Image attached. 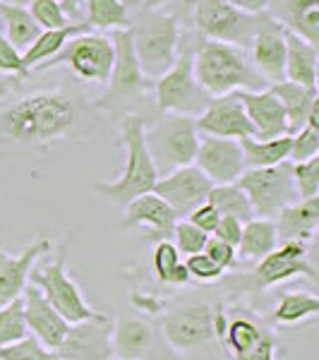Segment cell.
Instances as JSON below:
<instances>
[{
  "label": "cell",
  "mask_w": 319,
  "mask_h": 360,
  "mask_svg": "<svg viewBox=\"0 0 319 360\" xmlns=\"http://www.w3.org/2000/svg\"><path fill=\"white\" fill-rule=\"evenodd\" d=\"M168 3H171V0H139V8L142 10H159Z\"/></svg>",
  "instance_id": "f5cc1de1"
},
{
  "label": "cell",
  "mask_w": 319,
  "mask_h": 360,
  "mask_svg": "<svg viewBox=\"0 0 319 360\" xmlns=\"http://www.w3.org/2000/svg\"><path fill=\"white\" fill-rule=\"evenodd\" d=\"M195 39L197 34L193 29H181V39H178V53L173 65L164 75L154 79V103L156 111L161 113H185L197 115L209 103L211 94H207L200 86L193 70L195 58Z\"/></svg>",
  "instance_id": "5b68a950"
},
{
  "label": "cell",
  "mask_w": 319,
  "mask_h": 360,
  "mask_svg": "<svg viewBox=\"0 0 319 360\" xmlns=\"http://www.w3.org/2000/svg\"><path fill=\"white\" fill-rule=\"evenodd\" d=\"M22 305H25L27 329L32 332V336H37L48 351H56L60 341L65 339L70 322L46 300V295L34 283H27L22 291Z\"/></svg>",
  "instance_id": "d6986e66"
},
{
  "label": "cell",
  "mask_w": 319,
  "mask_h": 360,
  "mask_svg": "<svg viewBox=\"0 0 319 360\" xmlns=\"http://www.w3.org/2000/svg\"><path fill=\"white\" fill-rule=\"evenodd\" d=\"M207 202L216 207L219 214H228V217H235V219H240L242 224L250 221L252 217H257V214H254V209H252V205H250V200H247V195L242 193V190L237 188L235 183L211 185V190H209V195H207Z\"/></svg>",
  "instance_id": "d6a6232c"
},
{
  "label": "cell",
  "mask_w": 319,
  "mask_h": 360,
  "mask_svg": "<svg viewBox=\"0 0 319 360\" xmlns=\"http://www.w3.org/2000/svg\"><path fill=\"white\" fill-rule=\"evenodd\" d=\"M237 96L242 101V108L247 113V120L252 125V137L269 139L288 132L286 111H283L281 101L271 89H237Z\"/></svg>",
  "instance_id": "44dd1931"
},
{
  "label": "cell",
  "mask_w": 319,
  "mask_h": 360,
  "mask_svg": "<svg viewBox=\"0 0 319 360\" xmlns=\"http://www.w3.org/2000/svg\"><path fill=\"white\" fill-rule=\"evenodd\" d=\"M178 264H181V252H178V248L173 245L168 238L156 240L154 255H152V266H154L156 278L168 286V281H171V276H173V271H176Z\"/></svg>",
  "instance_id": "f35d334b"
},
{
  "label": "cell",
  "mask_w": 319,
  "mask_h": 360,
  "mask_svg": "<svg viewBox=\"0 0 319 360\" xmlns=\"http://www.w3.org/2000/svg\"><path fill=\"white\" fill-rule=\"evenodd\" d=\"M193 70L200 86L211 96L237 89H266V79L252 68L247 49L204 39L200 34L195 39Z\"/></svg>",
  "instance_id": "7a4b0ae2"
},
{
  "label": "cell",
  "mask_w": 319,
  "mask_h": 360,
  "mask_svg": "<svg viewBox=\"0 0 319 360\" xmlns=\"http://www.w3.org/2000/svg\"><path fill=\"white\" fill-rule=\"evenodd\" d=\"M113 341V358L120 360H137L147 358L154 348V329L137 315H120L111 332Z\"/></svg>",
  "instance_id": "d4e9b609"
},
{
  "label": "cell",
  "mask_w": 319,
  "mask_h": 360,
  "mask_svg": "<svg viewBox=\"0 0 319 360\" xmlns=\"http://www.w3.org/2000/svg\"><path fill=\"white\" fill-rule=\"evenodd\" d=\"M278 245L276 226L271 217H252L250 221L242 224V236L240 243L235 245L237 259H245V262H257L262 259L266 252H271Z\"/></svg>",
  "instance_id": "83f0119b"
},
{
  "label": "cell",
  "mask_w": 319,
  "mask_h": 360,
  "mask_svg": "<svg viewBox=\"0 0 319 360\" xmlns=\"http://www.w3.org/2000/svg\"><path fill=\"white\" fill-rule=\"evenodd\" d=\"M269 15L307 44H319V0H269Z\"/></svg>",
  "instance_id": "603a6c76"
},
{
  "label": "cell",
  "mask_w": 319,
  "mask_h": 360,
  "mask_svg": "<svg viewBox=\"0 0 319 360\" xmlns=\"http://www.w3.org/2000/svg\"><path fill=\"white\" fill-rule=\"evenodd\" d=\"M89 25L86 22H72V25H65V27H58V29H41L39 37L34 39L32 44L22 51V63L25 68L32 72L37 65H41L44 60L53 58L58 51L65 46V41L74 34H82V32H89Z\"/></svg>",
  "instance_id": "4316f807"
},
{
  "label": "cell",
  "mask_w": 319,
  "mask_h": 360,
  "mask_svg": "<svg viewBox=\"0 0 319 360\" xmlns=\"http://www.w3.org/2000/svg\"><path fill=\"white\" fill-rule=\"evenodd\" d=\"M132 49L137 63L149 79H156L173 65L181 39V20L164 10H139L137 20L130 22Z\"/></svg>",
  "instance_id": "8992f818"
},
{
  "label": "cell",
  "mask_w": 319,
  "mask_h": 360,
  "mask_svg": "<svg viewBox=\"0 0 319 360\" xmlns=\"http://www.w3.org/2000/svg\"><path fill=\"white\" fill-rule=\"evenodd\" d=\"M190 281V274H188V266H185V262H181L176 266V271H173L171 281H168V286H185V283Z\"/></svg>",
  "instance_id": "f907efd6"
},
{
  "label": "cell",
  "mask_w": 319,
  "mask_h": 360,
  "mask_svg": "<svg viewBox=\"0 0 319 360\" xmlns=\"http://www.w3.org/2000/svg\"><path fill=\"white\" fill-rule=\"evenodd\" d=\"M264 332L254 319L250 317H233L230 322H226L223 332V346L230 351L233 358H245V353L254 346V341L259 339Z\"/></svg>",
  "instance_id": "836d02e7"
},
{
  "label": "cell",
  "mask_w": 319,
  "mask_h": 360,
  "mask_svg": "<svg viewBox=\"0 0 319 360\" xmlns=\"http://www.w3.org/2000/svg\"><path fill=\"white\" fill-rule=\"evenodd\" d=\"M185 266H188L190 278H197V281H202V283L219 281V278L223 276V269L216 262H214L211 257H209L204 250L188 255V259H185Z\"/></svg>",
  "instance_id": "b9f144b4"
},
{
  "label": "cell",
  "mask_w": 319,
  "mask_h": 360,
  "mask_svg": "<svg viewBox=\"0 0 319 360\" xmlns=\"http://www.w3.org/2000/svg\"><path fill=\"white\" fill-rule=\"evenodd\" d=\"M123 3H127V5H130V3H132V0H123Z\"/></svg>",
  "instance_id": "11a10c76"
},
{
  "label": "cell",
  "mask_w": 319,
  "mask_h": 360,
  "mask_svg": "<svg viewBox=\"0 0 319 360\" xmlns=\"http://www.w3.org/2000/svg\"><path fill=\"white\" fill-rule=\"evenodd\" d=\"M176 221L178 214L173 212V207L154 190H149V193H142L127 202L120 226L123 229H147L154 240H161L173 233Z\"/></svg>",
  "instance_id": "ffe728a7"
},
{
  "label": "cell",
  "mask_w": 319,
  "mask_h": 360,
  "mask_svg": "<svg viewBox=\"0 0 319 360\" xmlns=\"http://www.w3.org/2000/svg\"><path fill=\"white\" fill-rule=\"evenodd\" d=\"M204 252L219 266H221L223 271L235 269V266H237V250H235V245H230V243H226V240H221V238H216V236H209L207 238Z\"/></svg>",
  "instance_id": "ee69618b"
},
{
  "label": "cell",
  "mask_w": 319,
  "mask_h": 360,
  "mask_svg": "<svg viewBox=\"0 0 319 360\" xmlns=\"http://www.w3.org/2000/svg\"><path fill=\"white\" fill-rule=\"evenodd\" d=\"M197 130L204 135L216 137H252V125L247 120V113L242 108V101L237 91L211 96L209 103L195 115Z\"/></svg>",
  "instance_id": "ac0fdd59"
},
{
  "label": "cell",
  "mask_w": 319,
  "mask_h": 360,
  "mask_svg": "<svg viewBox=\"0 0 319 360\" xmlns=\"http://www.w3.org/2000/svg\"><path fill=\"white\" fill-rule=\"evenodd\" d=\"M211 180L200 171L195 164L178 166L168 171L164 178H156L154 193L164 197L178 217H188L190 212L207 202V195L211 190Z\"/></svg>",
  "instance_id": "2e32d148"
},
{
  "label": "cell",
  "mask_w": 319,
  "mask_h": 360,
  "mask_svg": "<svg viewBox=\"0 0 319 360\" xmlns=\"http://www.w3.org/2000/svg\"><path fill=\"white\" fill-rule=\"evenodd\" d=\"M257 262V269L252 271L254 288H271L293 276H307L310 281H317L315 266L307 262L305 240H281Z\"/></svg>",
  "instance_id": "5bb4252c"
},
{
  "label": "cell",
  "mask_w": 319,
  "mask_h": 360,
  "mask_svg": "<svg viewBox=\"0 0 319 360\" xmlns=\"http://www.w3.org/2000/svg\"><path fill=\"white\" fill-rule=\"evenodd\" d=\"M252 68L266 79V84H276L286 79V29L266 13L264 22L254 32L247 46Z\"/></svg>",
  "instance_id": "e0dca14e"
},
{
  "label": "cell",
  "mask_w": 319,
  "mask_h": 360,
  "mask_svg": "<svg viewBox=\"0 0 319 360\" xmlns=\"http://www.w3.org/2000/svg\"><path fill=\"white\" fill-rule=\"evenodd\" d=\"M293 185L298 200L319 195V154L307 161H293Z\"/></svg>",
  "instance_id": "8d00e7d4"
},
{
  "label": "cell",
  "mask_w": 319,
  "mask_h": 360,
  "mask_svg": "<svg viewBox=\"0 0 319 360\" xmlns=\"http://www.w3.org/2000/svg\"><path fill=\"white\" fill-rule=\"evenodd\" d=\"M60 5L67 17H79V13H82V8H79L82 0H60Z\"/></svg>",
  "instance_id": "816d5d0a"
},
{
  "label": "cell",
  "mask_w": 319,
  "mask_h": 360,
  "mask_svg": "<svg viewBox=\"0 0 319 360\" xmlns=\"http://www.w3.org/2000/svg\"><path fill=\"white\" fill-rule=\"evenodd\" d=\"M228 3L240 10H247V13H264L269 0H228Z\"/></svg>",
  "instance_id": "681fc988"
},
{
  "label": "cell",
  "mask_w": 319,
  "mask_h": 360,
  "mask_svg": "<svg viewBox=\"0 0 319 360\" xmlns=\"http://www.w3.org/2000/svg\"><path fill=\"white\" fill-rule=\"evenodd\" d=\"M188 219L197 226V229H202L204 233L211 236L214 229H216V224H219V219H221V214H219V209L214 205L202 202V205H197L193 212L188 214Z\"/></svg>",
  "instance_id": "f6af8a7d"
},
{
  "label": "cell",
  "mask_w": 319,
  "mask_h": 360,
  "mask_svg": "<svg viewBox=\"0 0 319 360\" xmlns=\"http://www.w3.org/2000/svg\"><path fill=\"white\" fill-rule=\"evenodd\" d=\"M274 358H276V341H274V336L264 332L254 341V346L245 353L242 360H274Z\"/></svg>",
  "instance_id": "7dc6e473"
},
{
  "label": "cell",
  "mask_w": 319,
  "mask_h": 360,
  "mask_svg": "<svg viewBox=\"0 0 319 360\" xmlns=\"http://www.w3.org/2000/svg\"><path fill=\"white\" fill-rule=\"evenodd\" d=\"M113 58H115V49H113L111 37L82 32V34L70 37L65 46H63L53 58L44 60L41 65H37L34 70L65 68L72 77L79 79V82L106 84L108 75H111V68H113Z\"/></svg>",
  "instance_id": "ba28073f"
},
{
  "label": "cell",
  "mask_w": 319,
  "mask_h": 360,
  "mask_svg": "<svg viewBox=\"0 0 319 360\" xmlns=\"http://www.w3.org/2000/svg\"><path fill=\"white\" fill-rule=\"evenodd\" d=\"M27 10L41 29H58L70 25V17L63 10L60 0H29Z\"/></svg>",
  "instance_id": "74e56055"
},
{
  "label": "cell",
  "mask_w": 319,
  "mask_h": 360,
  "mask_svg": "<svg viewBox=\"0 0 319 360\" xmlns=\"http://www.w3.org/2000/svg\"><path fill=\"white\" fill-rule=\"evenodd\" d=\"M286 79L317 86V46L286 29Z\"/></svg>",
  "instance_id": "f1b7e54d"
},
{
  "label": "cell",
  "mask_w": 319,
  "mask_h": 360,
  "mask_svg": "<svg viewBox=\"0 0 319 360\" xmlns=\"http://www.w3.org/2000/svg\"><path fill=\"white\" fill-rule=\"evenodd\" d=\"M113 322L106 312L72 322L65 339L56 348V356L63 360H111L113 358Z\"/></svg>",
  "instance_id": "4fadbf2b"
},
{
  "label": "cell",
  "mask_w": 319,
  "mask_h": 360,
  "mask_svg": "<svg viewBox=\"0 0 319 360\" xmlns=\"http://www.w3.org/2000/svg\"><path fill=\"white\" fill-rule=\"evenodd\" d=\"M319 224V200L317 197H305L295 200L291 205L281 207L276 212V236L281 240H305L310 243L317 233Z\"/></svg>",
  "instance_id": "cb8c5ba5"
},
{
  "label": "cell",
  "mask_w": 319,
  "mask_h": 360,
  "mask_svg": "<svg viewBox=\"0 0 319 360\" xmlns=\"http://www.w3.org/2000/svg\"><path fill=\"white\" fill-rule=\"evenodd\" d=\"M269 89L278 96L283 111H286L288 132H291V135L298 132L300 127L305 125L312 103L317 101V86H305V84L291 82V79H281V82H276V84H269Z\"/></svg>",
  "instance_id": "484cf974"
},
{
  "label": "cell",
  "mask_w": 319,
  "mask_h": 360,
  "mask_svg": "<svg viewBox=\"0 0 319 360\" xmlns=\"http://www.w3.org/2000/svg\"><path fill=\"white\" fill-rule=\"evenodd\" d=\"M8 77L0 86V156L48 152L63 142H82L98 130L101 113L74 84H22Z\"/></svg>",
  "instance_id": "6da1fadb"
},
{
  "label": "cell",
  "mask_w": 319,
  "mask_h": 360,
  "mask_svg": "<svg viewBox=\"0 0 319 360\" xmlns=\"http://www.w3.org/2000/svg\"><path fill=\"white\" fill-rule=\"evenodd\" d=\"M56 351H48L37 336H22L13 344L0 346V360H56Z\"/></svg>",
  "instance_id": "d590c367"
},
{
  "label": "cell",
  "mask_w": 319,
  "mask_h": 360,
  "mask_svg": "<svg viewBox=\"0 0 319 360\" xmlns=\"http://www.w3.org/2000/svg\"><path fill=\"white\" fill-rule=\"evenodd\" d=\"M173 3V15L178 17V20H185L190 22V15H193V8L200 0H171Z\"/></svg>",
  "instance_id": "c3c4849f"
},
{
  "label": "cell",
  "mask_w": 319,
  "mask_h": 360,
  "mask_svg": "<svg viewBox=\"0 0 319 360\" xmlns=\"http://www.w3.org/2000/svg\"><path fill=\"white\" fill-rule=\"evenodd\" d=\"M193 164L200 168L214 185L219 183H235L237 176L245 171L240 142L233 137H216L200 132L197 154Z\"/></svg>",
  "instance_id": "9a60e30c"
},
{
  "label": "cell",
  "mask_w": 319,
  "mask_h": 360,
  "mask_svg": "<svg viewBox=\"0 0 319 360\" xmlns=\"http://www.w3.org/2000/svg\"><path fill=\"white\" fill-rule=\"evenodd\" d=\"M82 5L91 29H125L132 22L123 0H82Z\"/></svg>",
  "instance_id": "1f68e13d"
},
{
  "label": "cell",
  "mask_w": 319,
  "mask_h": 360,
  "mask_svg": "<svg viewBox=\"0 0 319 360\" xmlns=\"http://www.w3.org/2000/svg\"><path fill=\"white\" fill-rule=\"evenodd\" d=\"M264 17L266 10L247 13V10L230 5L228 0H200L190 15V27L204 39L247 49Z\"/></svg>",
  "instance_id": "9c48e42d"
},
{
  "label": "cell",
  "mask_w": 319,
  "mask_h": 360,
  "mask_svg": "<svg viewBox=\"0 0 319 360\" xmlns=\"http://www.w3.org/2000/svg\"><path fill=\"white\" fill-rule=\"evenodd\" d=\"M74 233H77V229L67 231L65 238L58 243L53 257H51L48 262H44L39 269L29 271V283H34V286L46 295V300H48L70 324L98 312L96 307H91L86 303L82 288H79L77 281L67 274V257H70V248H72Z\"/></svg>",
  "instance_id": "52a82bcc"
},
{
  "label": "cell",
  "mask_w": 319,
  "mask_h": 360,
  "mask_svg": "<svg viewBox=\"0 0 319 360\" xmlns=\"http://www.w3.org/2000/svg\"><path fill=\"white\" fill-rule=\"evenodd\" d=\"M164 339L178 353H204L216 344L214 334V310L207 303H183L166 312Z\"/></svg>",
  "instance_id": "7c38bea8"
},
{
  "label": "cell",
  "mask_w": 319,
  "mask_h": 360,
  "mask_svg": "<svg viewBox=\"0 0 319 360\" xmlns=\"http://www.w3.org/2000/svg\"><path fill=\"white\" fill-rule=\"evenodd\" d=\"M317 154H319V125L305 123L298 132H293L288 161H307L310 156Z\"/></svg>",
  "instance_id": "60d3db41"
},
{
  "label": "cell",
  "mask_w": 319,
  "mask_h": 360,
  "mask_svg": "<svg viewBox=\"0 0 319 360\" xmlns=\"http://www.w3.org/2000/svg\"><path fill=\"white\" fill-rule=\"evenodd\" d=\"M144 142L154 159L156 171H173L178 166L193 164L197 142H200L195 115L166 113L149 130L144 127Z\"/></svg>",
  "instance_id": "30bf717a"
},
{
  "label": "cell",
  "mask_w": 319,
  "mask_h": 360,
  "mask_svg": "<svg viewBox=\"0 0 319 360\" xmlns=\"http://www.w3.org/2000/svg\"><path fill=\"white\" fill-rule=\"evenodd\" d=\"M235 185L247 195L257 217H276L281 207L298 200L293 185V161H278L274 166L245 168Z\"/></svg>",
  "instance_id": "8fae6325"
},
{
  "label": "cell",
  "mask_w": 319,
  "mask_h": 360,
  "mask_svg": "<svg viewBox=\"0 0 319 360\" xmlns=\"http://www.w3.org/2000/svg\"><path fill=\"white\" fill-rule=\"evenodd\" d=\"M144 115L127 113L120 118V144L125 152L123 173L111 183H94L91 190L108 200L111 205H127L132 197L154 190V183L159 178V171L154 166V159L144 142Z\"/></svg>",
  "instance_id": "277c9868"
},
{
  "label": "cell",
  "mask_w": 319,
  "mask_h": 360,
  "mask_svg": "<svg viewBox=\"0 0 319 360\" xmlns=\"http://www.w3.org/2000/svg\"><path fill=\"white\" fill-rule=\"evenodd\" d=\"M8 3H13V5H29V0H8Z\"/></svg>",
  "instance_id": "db71d44e"
},
{
  "label": "cell",
  "mask_w": 319,
  "mask_h": 360,
  "mask_svg": "<svg viewBox=\"0 0 319 360\" xmlns=\"http://www.w3.org/2000/svg\"><path fill=\"white\" fill-rule=\"evenodd\" d=\"M0 75L5 77H29V70L22 63V51L8 41L0 27Z\"/></svg>",
  "instance_id": "7bdbcfd3"
},
{
  "label": "cell",
  "mask_w": 319,
  "mask_h": 360,
  "mask_svg": "<svg viewBox=\"0 0 319 360\" xmlns=\"http://www.w3.org/2000/svg\"><path fill=\"white\" fill-rule=\"evenodd\" d=\"M240 149H242V161L245 168H259V166H274L278 161H286L291 154V142L293 135L269 137V139H257V137H240Z\"/></svg>",
  "instance_id": "f546056e"
},
{
  "label": "cell",
  "mask_w": 319,
  "mask_h": 360,
  "mask_svg": "<svg viewBox=\"0 0 319 360\" xmlns=\"http://www.w3.org/2000/svg\"><path fill=\"white\" fill-rule=\"evenodd\" d=\"M111 41L115 49L113 68L108 75V86L101 96H96L91 101V106L98 113L108 115L113 120H120L127 113H139L137 108L142 106V101L152 94L154 79H149L142 72L132 49V32L130 27L125 29H111ZM142 115V113H139Z\"/></svg>",
  "instance_id": "3957f363"
},
{
  "label": "cell",
  "mask_w": 319,
  "mask_h": 360,
  "mask_svg": "<svg viewBox=\"0 0 319 360\" xmlns=\"http://www.w3.org/2000/svg\"><path fill=\"white\" fill-rule=\"evenodd\" d=\"M27 334L29 329L25 319V305H22V295H17V298L0 305V346L13 344Z\"/></svg>",
  "instance_id": "e575fe53"
},
{
  "label": "cell",
  "mask_w": 319,
  "mask_h": 360,
  "mask_svg": "<svg viewBox=\"0 0 319 360\" xmlns=\"http://www.w3.org/2000/svg\"><path fill=\"white\" fill-rule=\"evenodd\" d=\"M319 312V298L307 291H288L278 298L274 307V322L281 327H293Z\"/></svg>",
  "instance_id": "4dcf8cb0"
},
{
  "label": "cell",
  "mask_w": 319,
  "mask_h": 360,
  "mask_svg": "<svg viewBox=\"0 0 319 360\" xmlns=\"http://www.w3.org/2000/svg\"><path fill=\"white\" fill-rule=\"evenodd\" d=\"M51 252V243L46 236H37L32 245H27L20 255H10L0 248V305L17 298L29 283V271L39 257Z\"/></svg>",
  "instance_id": "7402d4cb"
},
{
  "label": "cell",
  "mask_w": 319,
  "mask_h": 360,
  "mask_svg": "<svg viewBox=\"0 0 319 360\" xmlns=\"http://www.w3.org/2000/svg\"><path fill=\"white\" fill-rule=\"evenodd\" d=\"M211 236L221 238V240L230 243V245H237V243H240V236H242V221L235 217H228V214H221V219H219V224Z\"/></svg>",
  "instance_id": "bcb514c9"
},
{
  "label": "cell",
  "mask_w": 319,
  "mask_h": 360,
  "mask_svg": "<svg viewBox=\"0 0 319 360\" xmlns=\"http://www.w3.org/2000/svg\"><path fill=\"white\" fill-rule=\"evenodd\" d=\"M173 245L178 248V252L181 255H193V252H200V250H204V243L209 233H204L202 229H197V226L190 221H176L173 226Z\"/></svg>",
  "instance_id": "ab89813d"
}]
</instances>
